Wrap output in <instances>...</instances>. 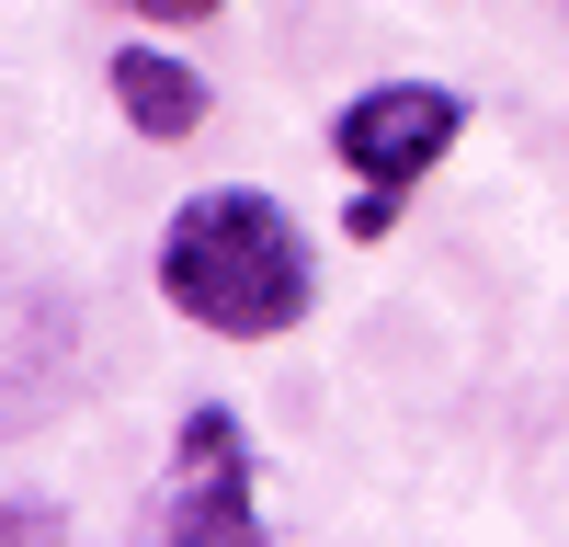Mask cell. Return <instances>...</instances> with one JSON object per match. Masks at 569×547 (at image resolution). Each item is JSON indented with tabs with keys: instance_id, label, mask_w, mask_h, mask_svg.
I'll return each mask as SVG.
<instances>
[{
	"instance_id": "obj_1",
	"label": "cell",
	"mask_w": 569,
	"mask_h": 547,
	"mask_svg": "<svg viewBox=\"0 0 569 547\" xmlns=\"http://www.w3.org/2000/svg\"><path fill=\"white\" fill-rule=\"evenodd\" d=\"M160 297L182 319H206L228 342H273L308 319V240L297 217L251 182H228V195H194L171 228H160Z\"/></svg>"
},
{
	"instance_id": "obj_2",
	"label": "cell",
	"mask_w": 569,
	"mask_h": 547,
	"mask_svg": "<svg viewBox=\"0 0 569 547\" xmlns=\"http://www.w3.org/2000/svg\"><path fill=\"white\" fill-rule=\"evenodd\" d=\"M456 137H467V103H456L445 80H376V91H353V103L330 115V149H342V171L365 182V195H388V206L456 149Z\"/></svg>"
},
{
	"instance_id": "obj_3",
	"label": "cell",
	"mask_w": 569,
	"mask_h": 547,
	"mask_svg": "<svg viewBox=\"0 0 569 547\" xmlns=\"http://www.w3.org/2000/svg\"><path fill=\"white\" fill-rule=\"evenodd\" d=\"M160 536H182V547H240V536H262V514H251V434H240V410H217V399H206V410H182Z\"/></svg>"
},
{
	"instance_id": "obj_4",
	"label": "cell",
	"mask_w": 569,
	"mask_h": 547,
	"mask_svg": "<svg viewBox=\"0 0 569 547\" xmlns=\"http://www.w3.org/2000/svg\"><path fill=\"white\" fill-rule=\"evenodd\" d=\"M114 115L149 137V149H171V137L206 126V69H182L171 46H114Z\"/></svg>"
},
{
	"instance_id": "obj_5",
	"label": "cell",
	"mask_w": 569,
	"mask_h": 547,
	"mask_svg": "<svg viewBox=\"0 0 569 547\" xmlns=\"http://www.w3.org/2000/svg\"><path fill=\"white\" fill-rule=\"evenodd\" d=\"M137 12H149V23H217L228 0H137Z\"/></svg>"
}]
</instances>
